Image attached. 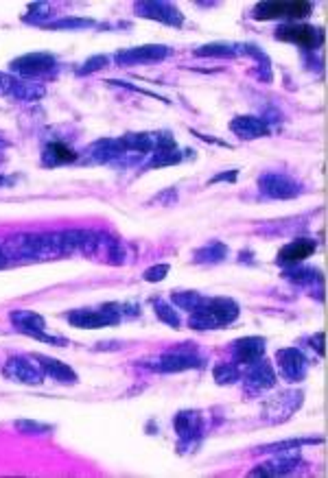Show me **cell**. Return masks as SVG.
Segmentation results:
<instances>
[{"label": "cell", "instance_id": "6da1fadb", "mask_svg": "<svg viewBox=\"0 0 328 478\" xmlns=\"http://www.w3.org/2000/svg\"><path fill=\"white\" fill-rule=\"evenodd\" d=\"M7 260H49L63 256V240L59 234H20L3 243Z\"/></svg>", "mask_w": 328, "mask_h": 478}, {"label": "cell", "instance_id": "7a4b0ae2", "mask_svg": "<svg viewBox=\"0 0 328 478\" xmlns=\"http://www.w3.org/2000/svg\"><path fill=\"white\" fill-rule=\"evenodd\" d=\"M238 317V306L232 300H204L200 302L190 314V326L197 330L208 328H221L226 324H232Z\"/></svg>", "mask_w": 328, "mask_h": 478}, {"label": "cell", "instance_id": "3957f363", "mask_svg": "<svg viewBox=\"0 0 328 478\" xmlns=\"http://www.w3.org/2000/svg\"><path fill=\"white\" fill-rule=\"evenodd\" d=\"M311 5L304 0H291V3H262L252 11L254 20H300L311 16Z\"/></svg>", "mask_w": 328, "mask_h": 478}, {"label": "cell", "instance_id": "277c9868", "mask_svg": "<svg viewBox=\"0 0 328 478\" xmlns=\"http://www.w3.org/2000/svg\"><path fill=\"white\" fill-rule=\"evenodd\" d=\"M119 306L109 304L103 306L101 310H75L68 314V321L75 328H85V330H97V328H105V326H116L123 317V310H116Z\"/></svg>", "mask_w": 328, "mask_h": 478}, {"label": "cell", "instance_id": "5b68a950", "mask_svg": "<svg viewBox=\"0 0 328 478\" xmlns=\"http://www.w3.org/2000/svg\"><path fill=\"white\" fill-rule=\"evenodd\" d=\"M276 39H282V42L296 44V47L315 51L324 44V31L315 29V27H309V25H287V27H280L276 31Z\"/></svg>", "mask_w": 328, "mask_h": 478}, {"label": "cell", "instance_id": "8992f818", "mask_svg": "<svg viewBox=\"0 0 328 478\" xmlns=\"http://www.w3.org/2000/svg\"><path fill=\"white\" fill-rule=\"evenodd\" d=\"M3 374L9 380L25 382V384H40L44 380V369L37 362V358L31 356H13L7 360Z\"/></svg>", "mask_w": 328, "mask_h": 478}, {"label": "cell", "instance_id": "52a82bcc", "mask_svg": "<svg viewBox=\"0 0 328 478\" xmlns=\"http://www.w3.org/2000/svg\"><path fill=\"white\" fill-rule=\"evenodd\" d=\"M55 68V57L49 53H31V55H22L16 61H11V71L20 73L25 77H40L47 75Z\"/></svg>", "mask_w": 328, "mask_h": 478}, {"label": "cell", "instance_id": "ba28073f", "mask_svg": "<svg viewBox=\"0 0 328 478\" xmlns=\"http://www.w3.org/2000/svg\"><path fill=\"white\" fill-rule=\"evenodd\" d=\"M136 11L142 18L160 20V22H164V25H171V27H180L182 20H184L182 13L169 3H140V5H136Z\"/></svg>", "mask_w": 328, "mask_h": 478}, {"label": "cell", "instance_id": "9c48e42d", "mask_svg": "<svg viewBox=\"0 0 328 478\" xmlns=\"http://www.w3.org/2000/svg\"><path fill=\"white\" fill-rule=\"evenodd\" d=\"M278 362H280V372H282V376L287 378V380H291V382L302 380L304 374H306V367H309V362H306V358H304L298 350H293V348H289V350H280V352H278Z\"/></svg>", "mask_w": 328, "mask_h": 478}, {"label": "cell", "instance_id": "30bf717a", "mask_svg": "<svg viewBox=\"0 0 328 478\" xmlns=\"http://www.w3.org/2000/svg\"><path fill=\"white\" fill-rule=\"evenodd\" d=\"M169 55L166 47H138V49H129L123 53H116V61L121 66H134V63H151V61H160Z\"/></svg>", "mask_w": 328, "mask_h": 478}, {"label": "cell", "instance_id": "8fae6325", "mask_svg": "<svg viewBox=\"0 0 328 478\" xmlns=\"http://www.w3.org/2000/svg\"><path fill=\"white\" fill-rule=\"evenodd\" d=\"M260 190L269 195V197H276V199H289V197H296L298 195V184L293 179H289L287 175H265L260 179Z\"/></svg>", "mask_w": 328, "mask_h": 478}, {"label": "cell", "instance_id": "7c38bea8", "mask_svg": "<svg viewBox=\"0 0 328 478\" xmlns=\"http://www.w3.org/2000/svg\"><path fill=\"white\" fill-rule=\"evenodd\" d=\"M11 324L16 326V330L25 332L33 338H37L40 334H44V330H47V321H44V317L33 312V310H13L9 314Z\"/></svg>", "mask_w": 328, "mask_h": 478}, {"label": "cell", "instance_id": "4fadbf2b", "mask_svg": "<svg viewBox=\"0 0 328 478\" xmlns=\"http://www.w3.org/2000/svg\"><path fill=\"white\" fill-rule=\"evenodd\" d=\"M265 354V341L260 336H248L241 338L234 343V360L241 362V365H252V362L260 360V356Z\"/></svg>", "mask_w": 328, "mask_h": 478}, {"label": "cell", "instance_id": "5bb4252c", "mask_svg": "<svg viewBox=\"0 0 328 478\" xmlns=\"http://www.w3.org/2000/svg\"><path fill=\"white\" fill-rule=\"evenodd\" d=\"M200 362H197V356L195 352H186V350H178V352H169L164 356L158 358V365H153V369H160V372H184V369H190V367H197Z\"/></svg>", "mask_w": 328, "mask_h": 478}, {"label": "cell", "instance_id": "9a60e30c", "mask_svg": "<svg viewBox=\"0 0 328 478\" xmlns=\"http://www.w3.org/2000/svg\"><path fill=\"white\" fill-rule=\"evenodd\" d=\"M315 240H311V238H300V240H293V243H289V245H284L282 249H280V254H278V260L280 262H300V260H304V258H309L313 252H315Z\"/></svg>", "mask_w": 328, "mask_h": 478}, {"label": "cell", "instance_id": "2e32d148", "mask_svg": "<svg viewBox=\"0 0 328 478\" xmlns=\"http://www.w3.org/2000/svg\"><path fill=\"white\" fill-rule=\"evenodd\" d=\"M245 380L250 386H254V389H269V386H274V382H276V374L269 362L256 360V362H252V369Z\"/></svg>", "mask_w": 328, "mask_h": 478}, {"label": "cell", "instance_id": "e0dca14e", "mask_svg": "<svg viewBox=\"0 0 328 478\" xmlns=\"http://www.w3.org/2000/svg\"><path fill=\"white\" fill-rule=\"evenodd\" d=\"M232 131L236 133V135H241V138H248V140H252V138H260V135H267V125L262 123L260 118H254V116H241V118H236V121H232Z\"/></svg>", "mask_w": 328, "mask_h": 478}, {"label": "cell", "instance_id": "ac0fdd59", "mask_svg": "<svg viewBox=\"0 0 328 478\" xmlns=\"http://www.w3.org/2000/svg\"><path fill=\"white\" fill-rule=\"evenodd\" d=\"M35 358L40 360L44 374L53 376V380L63 382V384H75L77 382V374L68 365H63V362H59L55 358H47V356H35Z\"/></svg>", "mask_w": 328, "mask_h": 478}, {"label": "cell", "instance_id": "d6986e66", "mask_svg": "<svg viewBox=\"0 0 328 478\" xmlns=\"http://www.w3.org/2000/svg\"><path fill=\"white\" fill-rule=\"evenodd\" d=\"M300 463V457L293 454V457H282V459H276V461H269L265 465H260L258 470L252 472V476H280V474H289L298 467Z\"/></svg>", "mask_w": 328, "mask_h": 478}, {"label": "cell", "instance_id": "ffe728a7", "mask_svg": "<svg viewBox=\"0 0 328 478\" xmlns=\"http://www.w3.org/2000/svg\"><path fill=\"white\" fill-rule=\"evenodd\" d=\"M75 159H77V153L61 142L49 145L47 151H44V162L47 164H63V162H75Z\"/></svg>", "mask_w": 328, "mask_h": 478}, {"label": "cell", "instance_id": "44dd1931", "mask_svg": "<svg viewBox=\"0 0 328 478\" xmlns=\"http://www.w3.org/2000/svg\"><path fill=\"white\" fill-rule=\"evenodd\" d=\"M11 97H16L18 101H35L40 97H44V87L33 85V83H18L11 90Z\"/></svg>", "mask_w": 328, "mask_h": 478}, {"label": "cell", "instance_id": "7402d4cb", "mask_svg": "<svg viewBox=\"0 0 328 478\" xmlns=\"http://www.w3.org/2000/svg\"><path fill=\"white\" fill-rule=\"evenodd\" d=\"M200 302H202V298L197 293H178V295H173V304L184 308V310H190V312L200 306Z\"/></svg>", "mask_w": 328, "mask_h": 478}, {"label": "cell", "instance_id": "603a6c76", "mask_svg": "<svg viewBox=\"0 0 328 478\" xmlns=\"http://www.w3.org/2000/svg\"><path fill=\"white\" fill-rule=\"evenodd\" d=\"M153 306H156V314L162 319L164 324H169V326H173V328H178V326H180V317L175 314V310H173L169 304H164V302H153Z\"/></svg>", "mask_w": 328, "mask_h": 478}, {"label": "cell", "instance_id": "cb8c5ba5", "mask_svg": "<svg viewBox=\"0 0 328 478\" xmlns=\"http://www.w3.org/2000/svg\"><path fill=\"white\" fill-rule=\"evenodd\" d=\"M197 55H212V57H234L236 51H232L230 47H226V44H212V47H202L200 51H197Z\"/></svg>", "mask_w": 328, "mask_h": 478}, {"label": "cell", "instance_id": "d4e9b609", "mask_svg": "<svg viewBox=\"0 0 328 478\" xmlns=\"http://www.w3.org/2000/svg\"><path fill=\"white\" fill-rule=\"evenodd\" d=\"M214 378L219 384H226V382H234L238 378V369L234 365H228V362H224V365H219L214 369Z\"/></svg>", "mask_w": 328, "mask_h": 478}, {"label": "cell", "instance_id": "484cf974", "mask_svg": "<svg viewBox=\"0 0 328 478\" xmlns=\"http://www.w3.org/2000/svg\"><path fill=\"white\" fill-rule=\"evenodd\" d=\"M79 27H92L90 20H75V18H66V20H59L55 25H51V29H79Z\"/></svg>", "mask_w": 328, "mask_h": 478}, {"label": "cell", "instance_id": "4316f807", "mask_svg": "<svg viewBox=\"0 0 328 478\" xmlns=\"http://www.w3.org/2000/svg\"><path fill=\"white\" fill-rule=\"evenodd\" d=\"M166 273H169V264L151 266V269L145 271V280H147V282H160V280L166 278Z\"/></svg>", "mask_w": 328, "mask_h": 478}, {"label": "cell", "instance_id": "83f0119b", "mask_svg": "<svg viewBox=\"0 0 328 478\" xmlns=\"http://www.w3.org/2000/svg\"><path fill=\"white\" fill-rule=\"evenodd\" d=\"M103 66H107V57H92L90 61H85V66L79 71V75H85V73H95V71H99V68H103Z\"/></svg>", "mask_w": 328, "mask_h": 478}, {"label": "cell", "instance_id": "f1b7e54d", "mask_svg": "<svg viewBox=\"0 0 328 478\" xmlns=\"http://www.w3.org/2000/svg\"><path fill=\"white\" fill-rule=\"evenodd\" d=\"M18 428H22V430H49V426H42V424H31V422H20V424H16Z\"/></svg>", "mask_w": 328, "mask_h": 478}, {"label": "cell", "instance_id": "f546056e", "mask_svg": "<svg viewBox=\"0 0 328 478\" xmlns=\"http://www.w3.org/2000/svg\"><path fill=\"white\" fill-rule=\"evenodd\" d=\"M5 262H7V256L3 252V245H0V266H5Z\"/></svg>", "mask_w": 328, "mask_h": 478}, {"label": "cell", "instance_id": "4dcf8cb0", "mask_svg": "<svg viewBox=\"0 0 328 478\" xmlns=\"http://www.w3.org/2000/svg\"><path fill=\"white\" fill-rule=\"evenodd\" d=\"M5 147H7V142H5V140H0V149H5Z\"/></svg>", "mask_w": 328, "mask_h": 478}]
</instances>
